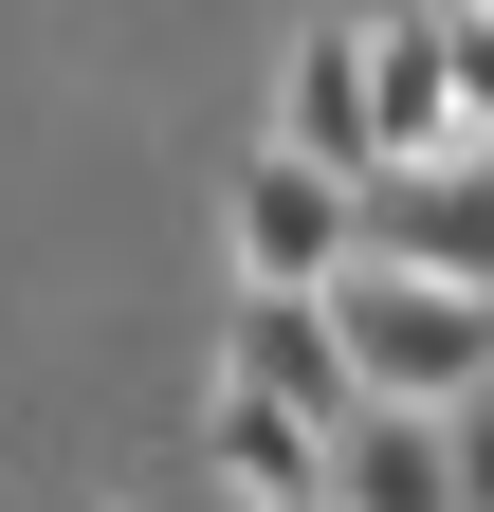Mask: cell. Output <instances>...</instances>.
Returning <instances> with one entry per match:
<instances>
[{"label": "cell", "mask_w": 494, "mask_h": 512, "mask_svg": "<svg viewBox=\"0 0 494 512\" xmlns=\"http://www.w3.org/2000/svg\"><path fill=\"white\" fill-rule=\"evenodd\" d=\"M458 147H494V19H458Z\"/></svg>", "instance_id": "9"}, {"label": "cell", "mask_w": 494, "mask_h": 512, "mask_svg": "<svg viewBox=\"0 0 494 512\" xmlns=\"http://www.w3.org/2000/svg\"><path fill=\"white\" fill-rule=\"evenodd\" d=\"M366 256H421V275L494 293V147H440V165H366Z\"/></svg>", "instance_id": "4"}, {"label": "cell", "mask_w": 494, "mask_h": 512, "mask_svg": "<svg viewBox=\"0 0 494 512\" xmlns=\"http://www.w3.org/2000/svg\"><path fill=\"white\" fill-rule=\"evenodd\" d=\"M330 311H348L366 403H476V384H494V293L421 275V256H348V275H330Z\"/></svg>", "instance_id": "1"}, {"label": "cell", "mask_w": 494, "mask_h": 512, "mask_svg": "<svg viewBox=\"0 0 494 512\" xmlns=\"http://www.w3.org/2000/svg\"><path fill=\"white\" fill-rule=\"evenodd\" d=\"M312 512H330V494H312Z\"/></svg>", "instance_id": "12"}, {"label": "cell", "mask_w": 494, "mask_h": 512, "mask_svg": "<svg viewBox=\"0 0 494 512\" xmlns=\"http://www.w3.org/2000/svg\"><path fill=\"white\" fill-rule=\"evenodd\" d=\"M330 512H458V421L440 403H348L330 421Z\"/></svg>", "instance_id": "5"}, {"label": "cell", "mask_w": 494, "mask_h": 512, "mask_svg": "<svg viewBox=\"0 0 494 512\" xmlns=\"http://www.w3.org/2000/svg\"><path fill=\"white\" fill-rule=\"evenodd\" d=\"M458 421V512H494V384H476V403H440Z\"/></svg>", "instance_id": "10"}, {"label": "cell", "mask_w": 494, "mask_h": 512, "mask_svg": "<svg viewBox=\"0 0 494 512\" xmlns=\"http://www.w3.org/2000/svg\"><path fill=\"white\" fill-rule=\"evenodd\" d=\"M366 92H385V165H440L458 147V0L366 19Z\"/></svg>", "instance_id": "7"}, {"label": "cell", "mask_w": 494, "mask_h": 512, "mask_svg": "<svg viewBox=\"0 0 494 512\" xmlns=\"http://www.w3.org/2000/svg\"><path fill=\"white\" fill-rule=\"evenodd\" d=\"M202 458H220L238 512H312V494H330V421L257 403V384H220V403H202Z\"/></svg>", "instance_id": "8"}, {"label": "cell", "mask_w": 494, "mask_h": 512, "mask_svg": "<svg viewBox=\"0 0 494 512\" xmlns=\"http://www.w3.org/2000/svg\"><path fill=\"white\" fill-rule=\"evenodd\" d=\"M275 147H312V165H385V92H366V19H330V37H293L275 55Z\"/></svg>", "instance_id": "6"}, {"label": "cell", "mask_w": 494, "mask_h": 512, "mask_svg": "<svg viewBox=\"0 0 494 512\" xmlns=\"http://www.w3.org/2000/svg\"><path fill=\"white\" fill-rule=\"evenodd\" d=\"M220 238H238V275H275V293H330L348 256H366V183L257 128V165L220 183Z\"/></svg>", "instance_id": "2"}, {"label": "cell", "mask_w": 494, "mask_h": 512, "mask_svg": "<svg viewBox=\"0 0 494 512\" xmlns=\"http://www.w3.org/2000/svg\"><path fill=\"white\" fill-rule=\"evenodd\" d=\"M458 19H494V0H458Z\"/></svg>", "instance_id": "11"}, {"label": "cell", "mask_w": 494, "mask_h": 512, "mask_svg": "<svg viewBox=\"0 0 494 512\" xmlns=\"http://www.w3.org/2000/svg\"><path fill=\"white\" fill-rule=\"evenodd\" d=\"M220 384H257V403H293V421H348V403H366V366H348V311H330V293H275V275H238V311H220Z\"/></svg>", "instance_id": "3"}]
</instances>
